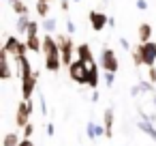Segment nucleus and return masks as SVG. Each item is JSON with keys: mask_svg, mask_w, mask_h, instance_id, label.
<instances>
[{"mask_svg": "<svg viewBox=\"0 0 156 146\" xmlns=\"http://www.w3.org/2000/svg\"><path fill=\"white\" fill-rule=\"evenodd\" d=\"M37 13H39L41 17H47V13H49V2L39 0V2H37Z\"/></svg>", "mask_w": 156, "mask_h": 146, "instance_id": "obj_21", "label": "nucleus"}, {"mask_svg": "<svg viewBox=\"0 0 156 146\" xmlns=\"http://www.w3.org/2000/svg\"><path fill=\"white\" fill-rule=\"evenodd\" d=\"M56 133V127H54V122H49L47 125V135H54Z\"/></svg>", "mask_w": 156, "mask_h": 146, "instance_id": "obj_34", "label": "nucleus"}, {"mask_svg": "<svg viewBox=\"0 0 156 146\" xmlns=\"http://www.w3.org/2000/svg\"><path fill=\"white\" fill-rule=\"evenodd\" d=\"M137 7H139L141 11H145V9H147V2H145V0H137Z\"/></svg>", "mask_w": 156, "mask_h": 146, "instance_id": "obj_33", "label": "nucleus"}, {"mask_svg": "<svg viewBox=\"0 0 156 146\" xmlns=\"http://www.w3.org/2000/svg\"><path fill=\"white\" fill-rule=\"evenodd\" d=\"M22 140H20V135L17 133H7L5 137H2V146H17Z\"/></svg>", "mask_w": 156, "mask_h": 146, "instance_id": "obj_20", "label": "nucleus"}, {"mask_svg": "<svg viewBox=\"0 0 156 146\" xmlns=\"http://www.w3.org/2000/svg\"><path fill=\"white\" fill-rule=\"evenodd\" d=\"M147 75H150V82H152V84H156V67H150Z\"/></svg>", "mask_w": 156, "mask_h": 146, "instance_id": "obj_28", "label": "nucleus"}, {"mask_svg": "<svg viewBox=\"0 0 156 146\" xmlns=\"http://www.w3.org/2000/svg\"><path fill=\"white\" fill-rule=\"evenodd\" d=\"M56 41L60 43V56H62V65L71 67V65H73V41H71V37L60 35Z\"/></svg>", "mask_w": 156, "mask_h": 146, "instance_id": "obj_3", "label": "nucleus"}, {"mask_svg": "<svg viewBox=\"0 0 156 146\" xmlns=\"http://www.w3.org/2000/svg\"><path fill=\"white\" fill-rule=\"evenodd\" d=\"M120 45H122L124 50H130V45H128V41H126V39H120Z\"/></svg>", "mask_w": 156, "mask_h": 146, "instance_id": "obj_35", "label": "nucleus"}, {"mask_svg": "<svg viewBox=\"0 0 156 146\" xmlns=\"http://www.w3.org/2000/svg\"><path fill=\"white\" fill-rule=\"evenodd\" d=\"M66 30H69V35L75 32V24H73V20H66Z\"/></svg>", "mask_w": 156, "mask_h": 146, "instance_id": "obj_30", "label": "nucleus"}, {"mask_svg": "<svg viewBox=\"0 0 156 146\" xmlns=\"http://www.w3.org/2000/svg\"><path fill=\"white\" fill-rule=\"evenodd\" d=\"M139 92H143V90H141V86H139V84H137V86H133V88H130V97H137V95H139Z\"/></svg>", "mask_w": 156, "mask_h": 146, "instance_id": "obj_31", "label": "nucleus"}, {"mask_svg": "<svg viewBox=\"0 0 156 146\" xmlns=\"http://www.w3.org/2000/svg\"><path fill=\"white\" fill-rule=\"evenodd\" d=\"M43 54H45V69L56 73L62 65V56H60V43L51 39V35L43 39Z\"/></svg>", "mask_w": 156, "mask_h": 146, "instance_id": "obj_1", "label": "nucleus"}, {"mask_svg": "<svg viewBox=\"0 0 156 146\" xmlns=\"http://www.w3.org/2000/svg\"><path fill=\"white\" fill-rule=\"evenodd\" d=\"M32 133H34V127L28 122V125L24 127V137H32Z\"/></svg>", "mask_w": 156, "mask_h": 146, "instance_id": "obj_27", "label": "nucleus"}, {"mask_svg": "<svg viewBox=\"0 0 156 146\" xmlns=\"http://www.w3.org/2000/svg\"><path fill=\"white\" fill-rule=\"evenodd\" d=\"M43 2H51V0H43Z\"/></svg>", "mask_w": 156, "mask_h": 146, "instance_id": "obj_38", "label": "nucleus"}, {"mask_svg": "<svg viewBox=\"0 0 156 146\" xmlns=\"http://www.w3.org/2000/svg\"><path fill=\"white\" fill-rule=\"evenodd\" d=\"M30 22H32V20L28 17V13H26V15H20V20H17V32H20V35H26Z\"/></svg>", "mask_w": 156, "mask_h": 146, "instance_id": "obj_18", "label": "nucleus"}, {"mask_svg": "<svg viewBox=\"0 0 156 146\" xmlns=\"http://www.w3.org/2000/svg\"><path fill=\"white\" fill-rule=\"evenodd\" d=\"M98 97H101V95H98V90H94V92H92V101L96 103V101H98Z\"/></svg>", "mask_w": 156, "mask_h": 146, "instance_id": "obj_37", "label": "nucleus"}, {"mask_svg": "<svg viewBox=\"0 0 156 146\" xmlns=\"http://www.w3.org/2000/svg\"><path fill=\"white\" fill-rule=\"evenodd\" d=\"M5 50H7L13 58H22V56H26L28 45H26V43H22L17 37H9V39H7V45H5Z\"/></svg>", "mask_w": 156, "mask_h": 146, "instance_id": "obj_5", "label": "nucleus"}, {"mask_svg": "<svg viewBox=\"0 0 156 146\" xmlns=\"http://www.w3.org/2000/svg\"><path fill=\"white\" fill-rule=\"evenodd\" d=\"M30 114H32V101H30V99H24V101L17 105V114H15L17 127H26L28 120H30Z\"/></svg>", "mask_w": 156, "mask_h": 146, "instance_id": "obj_4", "label": "nucleus"}, {"mask_svg": "<svg viewBox=\"0 0 156 146\" xmlns=\"http://www.w3.org/2000/svg\"><path fill=\"white\" fill-rule=\"evenodd\" d=\"M39 101H41V112H43V114H47V103H45V97H43V95H39Z\"/></svg>", "mask_w": 156, "mask_h": 146, "instance_id": "obj_29", "label": "nucleus"}, {"mask_svg": "<svg viewBox=\"0 0 156 146\" xmlns=\"http://www.w3.org/2000/svg\"><path fill=\"white\" fill-rule=\"evenodd\" d=\"M75 2H79V0H75Z\"/></svg>", "mask_w": 156, "mask_h": 146, "instance_id": "obj_40", "label": "nucleus"}, {"mask_svg": "<svg viewBox=\"0 0 156 146\" xmlns=\"http://www.w3.org/2000/svg\"><path fill=\"white\" fill-rule=\"evenodd\" d=\"M103 77H105V86H113V80H115V73L113 71H105Z\"/></svg>", "mask_w": 156, "mask_h": 146, "instance_id": "obj_26", "label": "nucleus"}, {"mask_svg": "<svg viewBox=\"0 0 156 146\" xmlns=\"http://www.w3.org/2000/svg\"><path fill=\"white\" fill-rule=\"evenodd\" d=\"M133 60H135V65L139 67V65H145L143 62V52H141V45H137L135 50H133Z\"/></svg>", "mask_w": 156, "mask_h": 146, "instance_id": "obj_22", "label": "nucleus"}, {"mask_svg": "<svg viewBox=\"0 0 156 146\" xmlns=\"http://www.w3.org/2000/svg\"><path fill=\"white\" fill-rule=\"evenodd\" d=\"M37 80H39V71H34L30 77H24V80H22V95H24V99H32Z\"/></svg>", "mask_w": 156, "mask_h": 146, "instance_id": "obj_7", "label": "nucleus"}, {"mask_svg": "<svg viewBox=\"0 0 156 146\" xmlns=\"http://www.w3.org/2000/svg\"><path fill=\"white\" fill-rule=\"evenodd\" d=\"M103 125H105V137H111L113 135V110L111 107H107L105 112H103Z\"/></svg>", "mask_w": 156, "mask_h": 146, "instance_id": "obj_11", "label": "nucleus"}, {"mask_svg": "<svg viewBox=\"0 0 156 146\" xmlns=\"http://www.w3.org/2000/svg\"><path fill=\"white\" fill-rule=\"evenodd\" d=\"M137 129H141L147 137H152L154 142H156V127H154V122L152 120H145V118H141L139 122H137Z\"/></svg>", "mask_w": 156, "mask_h": 146, "instance_id": "obj_12", "label": "nucleus"}, {"mask_svg": "<svg viewBox=\"0 0 156 146\" xmlns=\"http://www.w3.org/2000/svg\"><path fill=\"white\" fill-rule=\"evenodd\" d=\"M26 45H28V52H41L43 50V41H39V37H26Z\"/></svg>", "mask_w": 156, "mask_h": 146, "instance_id": "obj_16", "label": "nucleus"}, {"mask_svg": "<svg viewBox=\"0 0 156 146\" xmlns=\"http://www.w3.org/2000/svg\"><path fill=\"white\" fill-rule=\"evenodd\" d=\"M60 7H62V11H66L69 9V0H60Z\"/></svg>", "mask_w": 156, "mask_h": 146, "instance_id": "obj_36", "label": "nucleus"}, {"mask_svg": "<svg viewBox=\"0 0 156 146\" xmlns=\"http://www.w3.org/2000/svg\"><path fill=\"white\" fill-rule=\"evenodd\" d=\"M77 56H79V60H83L86 65H92L94 62V58H92V50H90V45H77Z\"/></svg>", "mask_w": 156, "mask_h": 146, "instance_id": "obj_14", "label": "nucleus"}, {"mask_svg": "<svg viewBox=\"0 0 156 146\" xmlns=\"http://www.w3.org/2000/svg\"><path fill=\"white\" fill-rule=\"evenodd\" d=\"M13 11H15L17 15H26V13H28V7L22 2V0H15V2H13Z\"/></svg>", "mask_w": 156, "mask_h": 146, "instance_id": "obj_23", "label": "nucleus"}, {"mask_svg": "<svg viewBox=\"0 0 156 146\" xmlns=\"http://www.w3.org/2000/svg\"><path fill=\"white\" fill-rule=\"evenodd\" d=\"M90 24H92L94 30H103L105 24H109V17H107L103 11H92V13H90Z\"/></svg>", "mask_w": 156, "mask_h": 146, "instance_id": "obj_9", "label": "nucleus"}, {"mask_svg": "<svg viewBox=\"0 0 156 146\" xmlns=\"http://www.w3.org/2000/svg\"><path fill=\"white\" fill-rule=\"evenodd\" d=\"M101 65H103V71H118V58H115V54H113V50H109V47H105L103 52H101Z\"/></svg>", "mask_w": 156, "mask_h": 146, "instance_id": "obj_6", "label": "nucleus"}, {"mask_svg": "<svg viewBox=\"0 0 156 146\" xmlns=\"http://www.w3.org/2000/svg\"><path fill=\"white\" fill-rule=\"evenodd\" d=\"M86 135L90 137V140H96V137H101V135H105V125H96V122H88L86 125Z\"/></svg>", "mask_w": 156, "mask_h": 146, "instance_id": "obj_10", "label": "nucleus"}, {"mask_svg": "<svg viewBox=\"0 0 156 146\" xmlns=\"http://www.w3.org/2000/svg\"><path fill=\"white\" fill-rule=\"evenodd\" d=\"M9 52L2 47V52H0V65H2V80H9L11 77V62H9Z\"/></svg>", "mask_w": 156, "mask_h": 146, "instance_id": "obj_13", "label": "nucleus"}, {"mask_svg": "<svg viewBox=\"0 0 156 146\" xmlns=\"http://www.w3.org/2000/svg\"><path fill=\"white\" fill-rule=\"evenodd\" d=\"M88 71H90V65H86L83 60H75L71 67H69V73L75 82L79 84H88Z\"/></svg>", "mask_w": 156, "mask_h": 146, "instance_id": "obj_2", "label": "nucleus"}, {"mask_svg": "<svg viewBox=\"0 0 156 146\" xmlns=\"http://www.w3.org/2000/svg\"><path fill=\"white\" fill-rule=\"evenodd\" d=\"M17 62H20V75H22V80L24 77H30L32 75V67H30V60L26 58V56H22V58H15Z\"/></svg>", "mask_w": 156, "mask_h": 146, "instance_id": "obj_15", "label": "nucleus"}, {"mask_svg": "<svg viewBox=\"0 0 156 146\" xmlns=\"http://www.w3.org/2000/svg\"><path fill=\"white\" fill-rule=\"evenodd\" d=\"M56 24H58V22H56L54 17H45V22H43V30H47V32L51 35V32L56 30Z\"/></svg>", "mask_w": 156, "mask_h": 146, "instance_id": "obj_24", "label": "nucleus"}, {"mask_svg": "<svg viewBox=\"0 0 156 146\" xmlns=\"http://www.w3.org/2000/svg\"><path fill=\"white\" fill-rule=\"evenodd\" d=\"M150 37H152V26L150 24H141L139 26V41L141 43H147Z\"/></svg>", "mask_w": 156, "mask_h": 146, "instance_id": "obj_19", "label": "nucleus"}, {"mask_svg": "<svg viewBox=\"0 0 156 146\" xmlns=\"http://www.w3.org/2000/svg\"><path fill=\"white\" fill-rule=\"evenodd\" d=\"M88 86H92V88L98 86V69H96L94 62L90 65V71H88Z\"/></svg>", "mask_w": 156, "mask_h": 146, "instance_id": "obj_17", "label": "nucleus"}, {"mask_svg": "<svg viewBox=\"0 0 156 146\" xmlns=\"http://www.w3.org/2000/svg\"><path fill=\"white\" fill-rule=\"evenodd\" d=\"M141 52H143V62L147 67H154V60H156V43L154 41L141 43Z\"/></svg>", "mask_w": 156, "mask_h": 146, "instance_id": "obj_8", "label": "nucleus"}, {"mask_svg": "<svg viewBox=\"0 0 156 146\" xmlns=\"http://www.w3.org/2000/svg\"><path fill=\"white\" fill-rule=\"evenodd\" d=\"M17 146H34V142H32L30 137H24V140H22V142H20Z\"/></svg>", "mask_w": 156, "mask_h": 146, "instance_id": "obj_32", "label": "nucleus"}, {"mask_svg": "<svg viewBox=\"0 0 156 146\" xmlns=\"http://www.w3.org/2000/svg\"><path fill=\"white\" fill-rule=\"evenodd\" d=\"M13 2H15V0H11V5H13Z\"/></svg>", "mask_w": 156, "mask_h": 146, "instance_id": "obj_39", "label": "nucleus"}, {"mask_svg": "<svg viewBox=\"0 0 156 146\" xmlns=\"http://www.w3.org/2000/svg\"><path fill=\"white\" fill-rule=\"evenodd\" d=\"M37 32H39V24L32 20V22H30V26H28V32H26V37H37Z\"/></svg>", "mask_w": 156, "mask_h": 146, "instance_id": "obj_25", "label": "nucleus"}]
</instances>
